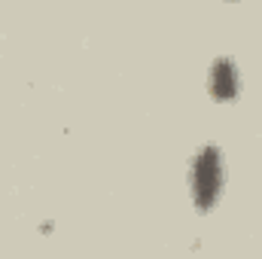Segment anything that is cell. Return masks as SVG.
Segmentation results:
<instances>
[{"label":"cell","mask_w":262,"mask_h":259,"mask_svg":"<svg viewBox=\"0 0 262 259\" xmlns=\"http://www.w3.org/2000/svg\"><path fill=\"white\" fill-rule=\"evenodd\" d=\"M232 3H235V0H232Z\"/></svg>","instance_id":"3"},{"label":"cell","mask_w":262,"mask_h":259,"mask_svg":"<svg viewBox=\"0 0 262 259\" xmlns=\"http://www.w3.org/2000/svg\"><path fill=\"white\" fill-rule=\"evenodd\" d=\"M207 95L216 104H232L241 95V73L232 55H220L213 58V64L207 70Z\"/></svg>","instance_id":"2"},{"label":"cell","mask_w":262,"mask_h":259,"mask_svg":"<svg viewBox=\"0 0 262 259\" xmlns=\"http://www.w3.org/2000/svg\"><path fill=\"white\" fill-rule=\"evenodd\" d=\"M223 183H226L223 149L216 143H201L189 165V192H192V204L198 207V213H207L220 201Z\"/></svg>","instance_id":"1"}]
</instances>
